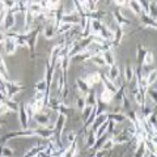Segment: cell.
<instances>
[{
    "label": "cell",
    "instance_id": "ac0fdd59",
    "mask_svg": "<svg viewBox=\"0 0 157 157\" xmlns=\"http://www.w3.org/2000/svg\"><path fill=\"white\" fill-rule=\"evenodd\" d=\"M28 12L32 13L34 17H37L39 13L43 12L42 7L39 6V2H29V6H28Z\"/></svg>",
    "mask_w": 157,
    "mask_h": 157
},
{
    "label": "cell",
    "instance_id": "8d00e7d4",
    "mask_svg": "<svg viewBox=\"0 0 157 157\" xmlns=\"http://www.w3.org/2000/svg\"><path fill=\"white\" fill-rule=\"evenodd\" d=\"M14 156V151L11 147H6L2 145V149H0V157H13Z\"/></svg>",
    "mask_w": 157,
    "mask_h": 157
},
{
    "label": "cell",
    "instance_id": "7dc6e473",
    "mask_svg": "<svg viewBox=\"0 0 157 157\" xmlns=\"http://www.w3.org/2000/svg\"><path fill=\"white\" fill-rule=\"evenodd\" d=\"M6 98H7V96L4 94L3 92H0V102H2V101H4V100H6Z\"/></svg>",
    "mask_w": 157,
    "mask_h": 157
},
{
    "label": "cell",
    "instance_id": "2e32d148",
    "mask_svg": "<svg viewBox=\"0 0 157 157\" xmlns=\"http://www.w3.org/2000/svg\"><path fill=\"white\" fill-rule=\"evenodd\" d=\"M145 122H147V124H148L149 128L156 132V123H157V114H156V110L153 109L148 115L145 117Z\"/></svg>",
    "mask_w": 157,
    "mask_h": 157
},
{
    "label": "cell",
    "instance_id": "bcb514c9",
    "mask_svg": "<svg viewBox=\"0 0 157 157\" xmlns=\"http://www.w3.org/2000/svg\"><path fill=\"white\" fill-rule=\"evenodd\" d=\"M113 4H115V6H118L119 8H124L127 6V2H124V0H115V2H113Z\"/></svg>",
    "mask_w": 157,
    "mask_h": 157
},
{
    "label": "cell",
    "instance_id": "b9f144b4",
    "mask_svg": "<svg viewBox=\"0 0 157 157\" xmlns=\"http://www.w3.org/2000/svg\"><path fill=\"white\" fill-rule=\"evenodd\" d=\"M46 100V92L34 90V101H45Z\"/></svg>",
    "mask_w": 157,
    "mask_h": 157
},
{
    "label": "cell",
    "instance_id": "f546056e",
    "mask_svg": "<svg viewBox=\"0 0 157 157\" xmlns=\"http://www.w3.org/2000/svg\"><path fill=\"white\" fill-rule=\"evenodd\" d=\"M134 76H135V67L127 64L124 67V80L130 82L132 78H134Z\"/></svg>",
    "mask_w": 157,
    "mask_h": 157
},
{
    "label": "cell",
    "instance_id": "1f68e13d",
    "mask_svg": "<svg viewBox=\"0 0 157 157\" xmlns=\"http://www.w3.org/2000/svg\"><path fill=\"white\" fill-rule=\"evenodd\" d=\"M16 45H17V48L18 47H21V48H29V43H28L26 36H17L16 37Z\"/></svg>",
    "mask_w": 157,
    "mask_h": 157
},
{
    "label": "cell",
    "instance_id": "d6a6232c",
    "mask_svg": "<svg viewBox=\"0 0 157 157\" xmlns=\"http://www.w3.org/2000/svg\"><path fill=\"white\" fill-rule=\"evenodd\" d=\"M9 75V72H8V68H7V64H6V62H4V59L2 56V54H0V76L4 77L7 80V77Z\"/></svg>",
    "mask_w": 157,
    "mask_h": 157
},
{
    "label": "cell",
    "instance_id": "3957f363",
    "mask_svg": "<svg viewBox=\"0 0 157 157\" xmlns=\"http://www.w3.org/2000/svg\"><path fill=\"white\" fill-rule=\"evenodd\" d=\"M32 136H36V131L33 128H28V130H20V131H13V132H9L6 136L3 137V143L7 140H11L14 139V137H32Z\"/></svg>",
    "mask_w": 157,
    "mask_h": 157
},
{
    "label": "cell",
    "instance_id": "ffe728a7",
    "mask_svg": "<svg viewBox=\"0 0 157 157\" xmlns=\"http://www.w3.org/2000/svg\"><path fill=\"white\" fill-rule=\"evenodd\" d=\"M114 93H111L109 90H102L101 92V96H100V101L102 102V104L105 105H109V104H113V100H114Z\"/></svg>",
    "mask_w": 157,
    "mask_h": 157
},
{
    "label": "cell",
    "instance_id": "5b68a950",
    "mask_svg": "<svg viewBox=\"0 0 157 157\" xmlns=\"http://www.w3.org/2000/svg\"><path fill=\"white\" fill-rule=\"evenodd\" d=\"M56 28H58V24H56V21L55 20H48V21L46 22V25H45V28H43V36H45V38L46 39H52L54 37H55V34H56Z\"/></svg>",
    "mask_w": 157,
    "mask_h": 157
},
{
    "label": "cell",
    "instance_id": "7bdbcfd3",
    "mask_svg": "<svg viewBox=\"0 0 157 157\" xmlns=\"http://www.w3.org/2000/svg\"><path fill=\"white\" fill-rule=\"evenodd\" d=\"M149 3H151V2H147V0H143V2H139V4H140V8H141V12L145 13V14H148Z\"/></svg>",
    "mask_w": 157,
    "mask_h": 157
},
{
    "label": "cell",
    "instance_id": "8fae6325",
    "mask_svg": "<svg viewBox=\"0 0 157 157\" xmlns=\"http://www.w3.org/2000/svg\"><path fill=\"white\" fill-rule=\"evenodd\" d=\"M101 82H102V85H104V89H105V90H109V92H111V93H114V94H115L118 90H119V89H118V88L114 85V82L110 81L109 78H107V77L104 75V73H101Z\"/></svg>",
    "mask_w": 157,
    "mask_h": 157
},
{
    "label": "cell",
    "instance_id": "4dcf8cb0",
    "mask_svg": "<svg viewBox=\"0 0 157 157\" xmlns=\"http://www.w3.org/2000/svg\"><path fill=\"white\" fill-rule=\"evenodd\" d=\"M156 78H157V71L156 70H152L148 76L145 77V81H147V85H148V88H151L152 85L156 84Z\"/></svg>",
    "mask_w": 157,
    "mask_h": 157
},
{
    "label": "cell",
    "instance_id": "44dd1931",
    "mask_svg": "<svg viewBox=\"0 0 157 157\" xmlns=\"http://www.w3.org/2000/svg\"><path fill=\"white\" fill-rule=\"evenodd\" d=\"M96 140H97V136H96V132L93 131L92 128L88 130V134L85 136V145H86V148H92L93 145H94L96 143Z\"/></svg>",
    "mask_w": 157,
    "mask_h": 157
},
{
    "label": "cell",
    "instance_id": "83f0119b",
    "mask_svg": "<svg viewBox=\"0 0 157 157\" xmlns=\"http://www.w3.org/2000/svg\"><path fill=\"white\" fill-rule=\"evenodd\" d=\"M4 105L8 107L9 113H18V107H20V104H17L14 100H9V98H6V100L3 101Z\"/></svg>",
    "mask_w": 157,
    "mask_h": 157
},
{
    "label": "cell",
    "instance_id": "6da1fadb",
    "mask_svg": "<svg viewBox=\"0 0 157 157\" xmlns=\"http://www.w3.org/2000/svg\"><path fill=\"white\" fill-rule=\"evenodd\" d=\"M22 89H24V84L17 80H8L4 84V93H6L7 98H9V100H13V96L17 94L18 92H21Z\"/></svg>",
    "mask_w": 157,
    "mask_h": 157
},
{
    "label": "cell",
    "instance_id": "d4e9b609",
    "mask_svg": "<svg viewBox=\"0 0 157 157\" xmlns=\"http://www.w3.org/2000/svg\"><path fill=\"white\" fill-rule=\"evenodd\" d=\"M73 25H71V24H66V22H59V25L56 28V34H59V36H64V34L70 33L72 30Z\"/></svg>",
    "mask_w": 157,
    "mask_h": 157
},
{
    "label": "cell",
    "instance_id": "cb8c5ba5",
    "mask_svg": "<svg viewBox=\"0 0 157 157\" xmlns=\"http://www.w3.org/2000/svg\"><path fill=\"white\" fill-rule=\"evenodd\" d=\"M76 152H77V140L73 141L70 147H67V148L64 149V152H63L62 157H75Z\"/></svg>",
    "mask_w": 157,
    "mask_h": 157
},
{
    "label": "cell",
    "instance_id": "f6af8a7d",
    "mask_svg": "<svg viewBox=\"0 0 157 157\" xmlns=\"http://www.w3.org/2000/svg\"><path fill=\"white\" fill-rule=\"evenodd\" d=\"M9 113V110H8V107L4 105V102L2 101L0 102V117H3V115H6V114H8Z\"/></svg>",
    "mask_w": 157,
    "mask_h": 157
},
{
    "label": "cell",
    "instance_id": "7a4b0ae2",
    "mask_svg": "<svg viewBox=\"0 0 157 157\" xmlns=\"http://www.w3.org/2000/svg\"><path fill=\"white\" fill-rule=\"evenodd\" d=\"M18 119H20V124H21V130H28L29 124H30V117L26 110V105L25 102H21L18 107Z\"/></svg>",
    "mask_w": 157,
    "mask_h": 157
},
{
    "label": "cell",
    "instance_id": "277c9868",
    "mask_svg": "<svg viewBox=\"0 0 157 157\" xmlns=\"http://www.w3.org/2000/svg\"><path fill=\"white\" fill-rule=\"evenodd\" d=\"M4 52L7 54V55H14L17 51V45H16V38H13L11 36H8L6 33V41H4Z\"/></svg>",
    "mask_w": 157,
    "mask_h": 157
},
{
    "label": "cell",
    "instance_id": "30bf717a",
    "mask_svg": "<svg viewBox=\"0 0 157 157\" xmlns=\"http://www.w3.org/2000/svg\"><path fill=\"white\" fill-rule=\"evenodd\" d=\"M36 131V136L41 137L43 140H50L54 136V131L50 128H46V127H38V128H33Z\"/></svg>",
    "mask_w": 157,
    "mask_h": 157
},
{
    "label": "cell",
    "instance_id": "8992f818",
    "mask_svg": "<svg viewBox=\"0 0 157 157\" xmlns=\"http://www.w3.org/2000/svg\"><path fill=\"white\" fill-rule=\"evenodd\" d=\"M14 25H16V16H14L13 13L11 12H7L6 13V17H4V21H3V26L2 29L6 33H9V32H12L13 30V28Z\"/></svg>",
    "mask_w": 157,
    "mask_h": 157
},
{
    "label": "cell",
    "instance_id": "e575fe53",
    "mask_svg": "<svg viewBox=\"0 0 157 157\" xmlns=\"http://www.w3.org/2000/svg\"><path fill=\"white\" fill-rule=\"evenodd\" d=\"M155 63V54L152 51H147L145 52V56H144V60H143V66H152Z\"/></svg>",
    "mask_w": 157,
    "mask_h": 157
},
{
    "label": "cell",
    "instance_id": "5bb4252c",
    "mask_svg": "<svg viewBox=\"0 0 157 157\" xmlns=\"http://www.w3.org/2000/svg\"><path fill=\"white\" fill-rule=\"evenodd\" d=\"M127 9L134 14V16H140L141 13V8H140V4H139V2L137 0H132V2H127Z\"/></svg>",
    "mask_w": 157,
    "mask_h": 157
},
{
    "label": "cell",
    "instance_id": "4fadbf2b",
    "mask_svg": "<svg viewBox=\"0 0 157 157\" xmlns=\"http://www.w3.org/2000/svg\"><path fill=\"white\" fill-rule=\"evenodd\" d=\"M109 121L114 122L115 124H121L127 122V117L124 113H109Z\"/></svg>",
    "mask_w": 157,
    "mask_h": 157
},
{
    "label": "cell",
    "instance_id": "52a82bcc",
    "mask_svg": "<svg viewBox=\"0 0 157 157\" xmlns=\"http://www.w3.org/2000/svg\"><path fill=\"white\" fill-rule=\"evenodd\" d=\"M84 81L86 82V85L89 86V89H92L93 86H94L96 84H98V82H101V72L98 71H94V72H90V73H86Z\"/></svg>",
    "mask_w": 157,
    "mask_h": 157
},
{
    "label": "cell",
    "instance_id": "836d02e7",
    "mask_svg": "<svg viewBox=\"0 0 157 157\" xmlns=\"http://www.w3.org/2000/svg\"><path fill=\"white\" fill-rule=\"evenodd\" d=\"M86 106L85 104V98L84 97H75V109L77 111H82L84 110V107Z\"/></svg>",
    "mask_w": 157,
    "mask_h": 157
},
{
    "label": "cell",
    "instance_id": "4316f807",
    "mask_svg": "<svg viewBox=\"0 0 157 157\" xmlns=\"http://www.w3.org/2000/svg\"><path fill=\"white\" fill-rule=\"evenodd\" d=\"M123 29H121V28H117L115 29V32H114V39H113V43H111V47L113 46H119L121 45V42H122V38H123Z\"/></svg>",
    "mask_w": 157,
    "mask_h": 157
},
{
    "label": "cell",
    "instance_id": "7c38bea8",
    "mask_svg": "<svg viewBox=\"0 0 157 157\" xmlns=\"http://www.w3.org/2000/svg\"><path fill=\"white\" fill-rule=\"evenodd\" d=\"M107 121H109V113H107V111H102V113H100V114L96 117V119H94V122H93V124H92L90 128L96 130L98 126H101L102 123H105V122H107Z\"/></svg>",
    "mask_w": 157,
    "mask_h": 157
},
{
    "label": "cell",
    "instance_id": "ee69618b",
    "mask_svg": "<svg viewBox=\"0 0 157 157\" xmlns=\"http://www.w3.org/2000/svg\"><path fill=\"white\" fill-rule=\"evenodd\" d=\"M109 152L110 151H106V149H98L93 153V157H107L109 156Z\"/></svg>",
    "mask_w": 157,
    "mask_h": 157
},
{
    "label": "cell",
    "instance_id": "e0dca14e",
    "mask_svg": "<svg viewBox=\"0 0 157 157\" xmlns=\"http://www.w3.org/2000/svg\"><path fill=\"white\" fill-rule=\"evenodd\" d=\"M119 67H118V64H114V66H111L109 67V72H107V75H105L107 78H109L110 81L113 82H115L118 78H119Z\"/></svg>",
    "mask_w": 157,
    "mask_h": 157
},
{
    "label": "cell",
    "instance_id": "ba28073f",
    "mask_svg": "<svg viewBox=\"0 0 157 157\" xmlns=\"http://www.w3.org/2000/svg\"><path fill=\"white\" fill-rule=\"evenodd\" d=\"M113 16H114V20H115V22L118 24V28H121V29H124V26H128L131 21L128 18H127L124 14H122L119 9H115L114 12H113Z\"/></svg>",
    "mask_w": 157,
    "mask_h": 157
},
{
    "label": "cell",
    "instance_id": "f1b7e54d",
    "mask_svg": "<svg viewBox=\"0 0 157 157\" xmlns=\"http://www.w3.org/2000/svg\"><path fill=\"white\" fill-rule=\"evenodd\" d=\"M145 52H147V50H145L143 46L137 45V48H136V59H137V64H139V67H143V60H144Z\"/></svg>",
    "mask_w": 157,
    "mask_h": 157
},
{
    "label": "cell",
    "instance_id": "c3c4849f",
    "mask_svg": "<svg viewBox=\"0 0 157 157\" xmlns=\"http://www.w3.org/2000/svg\"><path fill=\"white\" fill-rule=\"evenodd\" d=\"M4 126V123H3V121H0V130H2V127Z\"/></svg>",
    "mask_w": 157,
    "mask_h": 157
},
{
    "label": "cell",
    "instance_id": "9c48e42d",
    "mask_svg": "<svg viewBox=\"0 0 157 157\" xmlns=\"http://www.w3.org/2000/svg\"><path fill=\"white\" fill-rule=\"evenodd\" d=\"M39 34H41V32H39L38 29H34L33 32H30V33H29L28 36H26L28 43H29V50H30L32 52H34V50H36V46H37Z\"/></svg>",
    "mask_w": 157,
    "mask_h": 157
},
{
    "label": "cell",
    "instance_id": "60d3db41",
    "mask_svg": "<svg viewBox=\"0 0 157 157\" xmlns=\"http://www.w3.org/2000/svg\"><path fill=\"white\" fill-rule=\"evenodd\" d=\"M148 16H149L152 20H156V2H151V3H149Z\"/></svg>",
    "mask_w": 157,
    "mask_h": 157
},
{
    "label": "cell",
    "instance_id": "9a60e30c",
    "mask_svg": "<svg viewBox=\"0 0 157 157\" xmlns=\"http://www.w3.org/2000/svg\"><path fill=\"white\" fill-rule=\"evenodd\" d=\"M139 17H140V20H141V22H143L144 28L153 29V30H156V26H157L156 20H152V18L148 16V14H145V13H141Z\"/></svg>",
    "mask_w": 157,
    "mask_h": 157
},
{
    "label": "cell",
    "instance_id": "d6986e66",
    "mask_svg": "<svg viewBox=\"0 0 157 157\" xmlns=\"http://www.w3.org/2000/svg\"><path fill=\"white\" fill-rule=\"evenodd\" d=\"M102 58H104L106 66L111 67V66L115 64V55H114V52H113L111 50H106V51L102 52Z\"/></svg>",
    "mask_w": 157,
    "mask_h": 157
},
{
    "label": "cell",
    "instance_id": "484cf974",
    "mask_svg": "<svg viewBox=\"0 0 157 157\" xmlns=\"http://www.w3.org/2000/svg\"><path fill=\"white\" fill-rule=\"evenodd\" d=\"M85 98V104H86V106H94L97 102H98V100H97V96H96V92L94 90H89L86 93V96L84 97Z\"/></svg>",
    "mask_w": 157,
    "mask_h": 157
},
{
    "label": "cell",
    "instance_id": "7402d4cb",
    "mask_svg": "<svg viewBox=\"0 0 157 157\" xmlns=\"http://www.w3.org/2000/svg\"><path fill=\"white\" fill-rule=\"evenodd\" d=\"M75 85L78 88V90L82 93V96H84V97L86 96V93H88V92L92 90V89H89V86L86 85V82L84 81V78H82V77H77V78H76Z\"/></svg>",
    "mask_w": 157,
    "mask_h": 157
},
{
    "label": "cell",
    "instance_id": "603a6c76",
    "mask_svg": "<svg viewBox=\"0 0 157 157\" xmlns=\"http://www.w3.org/2000/svg\"><path fill=\"white\" fill-rule=\"evenodd\" d=\"M111 139H113V141H114V144H126V143H128V141L132 140L128 135L124 134V132H121V134L113 136Z\"/></svg>",
    "mask_w": 157,
    "mask_h": 157
},
{
    "label": "cell",
    "instance_id": "f35d334b",
    "mask_svg": "<svg viewBox=\"0 0 157 157\" xmlns=\"http://www.w3.org/2000/svg\"><path fill=\"white\" fill-rule=\"evenodd\" d=\"M34 90H41V92H46L47 90V85H46L45 78H43V80H39L37 84L34 85Z\"/></svg>",
    "mask_w": 157,
    "mask_h": 157
},
{
    "label": "cell",
    "instance_id": "74e56055",
    "mask_svg": "<svg viewBox=\"0 0 157 157\" xmlns=\"http://www.w3.org/2000/svg\"><path fill=\"white\" fill-rule=\"evenodd\" d=\"M92 111H93V106H85V107H84V110L81 111V118H82V121L85 122L88 118L90 117Z\"/></svg>",
    "mask_w": 157,
    "mask_h": 157
},
{
    "label": "cell",
    "instance_id": "ab89813d",
    "mask_svg": "<svg viewBox=\"0 0 157 157\" xmlns=\"http://www.w3.org/2000/svg\"><path fill=\"white\" fill-rule=\"evenodd\" d=\"M114 141H113V139L111 137H107L106 139V141L104 144H102V147H101V149H106V151H111L113 148H114Z\"/></svg>",
    "mask_w": 157,
    "mask_h": 157
},
{
    "label": "cell",
    "instance_id": "d590c367",
    "mask_svg": "<svg viewBox=\"0 0 157 157\" xmlns=\"http://www.w3.org/2000/svg\"><path fill=\"white\" fill-rule=\"evenodd\" d=\"M89 62H92L93 64H96L97 67H104V66H106L104 58H102V54H98V55L92 56V58L89 59Z\"/></svg>",
    "mask_w": 157,
    "mask_h": 157
}]
</instances>
